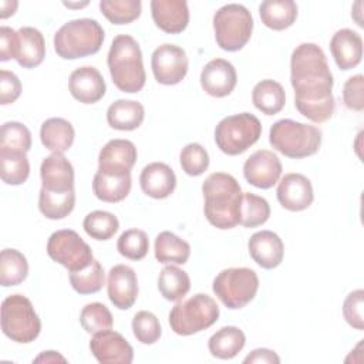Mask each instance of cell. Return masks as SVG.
Wrapping results in <instances>:
<instances>
[{"label": "cell", "mask_w": 364, "mask_h": 364, "mask_svg": "<svg viewBox=\"0 0 364 364\" xmlns=\"http://www.w3.org/2000/svg\"><path fill=\"white\" fill-rule=\"evenodd\" d=\"M186 51L176 44H161L151 55V68L155 80L162 85L179 84L188 73Z\"/></svg>", "instance_id": "7c38bea8"}, {"label": "cell", "mask_w": 364, "mask_h": 364, "mask_svg": "<svg viewBox=\"0 0 364 364\" xmlns=\"http://www.w3.org/2000/svg\"><path fill=\"white\" fill-rule=\"evenodd\" d=\"M136 148L128 139H111L98 154V171L107 173H128L136 162Z\"/></svg>", "instance_id": "d6986e66"}, {"label": "cell", "mask_w": 364, "mask_h": 364, "mask_svg": "<svg viewBox=\"0 0 364 364\" xmlns=\"http://www.w3.org/2000/svg\"><path fill=\"white\" fill-rule=\"evenodd\" d=\"M364 77L355 74L350 77L343 85V102L351 111L364 109Z\"/></svg>", "instance_id": "7dc6e473"}, {"label": "cell", "mask_w": 364, "mask_h": 364, "mask_svg": "<svg viewBox=\"0 0 364 364\" xmlns=\"http://www.w3.org/2000/svg\"><path fill=\"white\" fill-rule=\"evenodd\" d=\"M100 10L112 24H129L141 16L142 3L139 0H101Z\"/></svg>", "instance_id": "74e56055"}, {"label": "cell", "mask_w": 364, "mask_h": 364, "mask_svg": "<svg viewBox=\"0 0 364 364\" xmlns=\"http://www.w3.org/2000/svg\"><path fill=\"white\" fill-rule=\"evenodd\" d=\"M82 228L90 237L95 240H108L118 232L119 222L111 212L92 210L84 218Z\"/></svg>", "instance_id": "f35d334b"}, {"label": "cell", "mask_w": 364, "mask_h": 364, "mask_svg": "<svg viewBox=\"0 0 364 364\" xmlns=\"http://www.w3.org/2000/svg\"><path fill=\"white\" fill-rule=\"evenodd\" d=\"M179 164L186 175L199 176L209 166V154L200 144L191 142L182 148L179 154Z\"/></svg>", "instance_id": "f6af8a7d"}, {"label": "cell", "mask_w": 364, "mask_h": 364, "mask_svg": "<svg viewBox=\"0 0 364 364\" xmlns=\"http://www.w3.org/2000/svg\"><path fill=\"white\" fill-rule=\"evenodd\" d=\"M262 135V124L250 112H240L222 118L215 128L218 148L230 156L240 155L255 145Z\"/></svg>", "instance_id": "9c48e42d"}, {"label": "cell", "mask_w": 364, "mask_h": 364, "mask_svg": "<svg viewBox=\"0 0 364 364\" xmlns=\"http://www.w3.org/2000/svg\"><path fill=\"white\" fill-rule=\"evenodd\" d=\"M34 363H58V361H61V363H67V360L58 353V351H43L38 357H36L34 360H33Z\"/></svg>", "instance_id": "816d5d0a"}, {"label": "cell", "mask_w": 364, "mask_h": 364, "mask_svg": "<svg viewBox=\"0 0 364 364\" xmlns=\"http://www.w3.org/2000/svg\"><path fill=\"white\" fill-rule=\"evenodd\" d=\"M0 175L7 185H21L30 175V164L26 152L0 149Z\"/></svg>", "instance_id": "d590c367"}, {"label": "cell", "mask_w": 364, "mask_h": 364, "mask_svg": "<svg viewBox=\"0 0 364 364\" xmlns=\"http://www.w3.org/2000/svg\"><path fill=\"white\" fill-rule=\"evenodd\" d=\"M75 131L70 121L53 117L46 119L40 128V139L46 149L53 154H64L74 142Z\"/></svg>", "instance_id": "484cf974"}, {"label": "cell", "mask_w": 364, "mask_h": 364, "mask_svg": "<svg viewBox=\"0 0 364 364\" xmlns=\"http://www.w3.org/2000/svg\"><path fill=\"white\" fill-rule=\"evenodd\" d=\"M213 31L216 43L222 50L239 51L252 37V13L243 4H225L213 14Z\"/></svg>", "instance_id": "52a82bcc"}, {"label": "cell", "mask_w": 364, "mask_h": 364, "mask_svg": "<svg viewBox=\"0 0 364 364\" xmlns=\"http://www.w3.org/2000/svg\"><path fill=\"white\" fill-rule=\"evenodd\" d=\"M75 205V192H53L41 186L38 195V209L40 212L51 220L64 219L68 216Z\"/></svg>", "instance_id": "836d02e7"}, {"label": "cell", "mask_w": 364, "mask_h": 364, "mask_svg": "<svg viewBox=\"0 0 364 364\" xmlns=\"http://www.w3.org/2000/svg\"><path fill=\"white\" fill-rule=\"evenodd\" d=\"M1 330L6 337L20 344H28L38 337L41 320L30 299L17 293L3 300Z\"/></svg>", "instance_id": "ba28073f"}, {"label": "cell", "mask_w": 364, "mask_h": 364, "mask_svg": "<svg viewBox=\"0 0 364 364\" xmlns=\"http://www.w3.org/2000/svg\"><path fill=\"white\" fill-rule=\"evenodd\" d=\"M90 350L102 364H129L134 360V348L122 334L111 328L92 334Z\"/></svg>", "instance_id": "5bb4252c"}, {"label": "cell", "mask_w": 364, "mask_h": 364, "mask_svg": "<svg viewBox=\"0 0 364 364\" xmlns=\"http://www.w3.org/2000/svg\"><path fill=\"white\" fill-rule=\"evenodd\" d=\"M259 14L267 28L282 31L294 24L297 4L293 0H266L260 3Z\"/></svg>", "instance_id": "f1b7e54d"}, {"label": "cell", "mask_w": 364, "mask_h": 364, "mask_svg": "<svg viewBox=\"0 0 364 364\" xmlns=\"http://www.w3.org/2000/svg\"><path fill=\"white\" fill-rule=\"evenodd\" d=\"M282 171L283 168L279 156L269 149L253 152L243 164L245 179L259 189L274 186L280 179Z\"/></svg>", "instance_id": "4fadbf2b"}, {"label": "cell", "mask_w": 364, "mask_h": 364, "mask_svg": "<svg viewBox=\"0 0 364 364\" xmlns=\"http://www.w3.org/2000/svg\"><path fill=\"white\" fill-rule=\"evenodd\" d=\"M253 105L266 115L280 112L286 104V92L280 82L274 80L259 81L252 91Z\"/></svg>", "instance_id": "1f68e13d"}, {"label": "cell", "mask_w": 364, "mask_h": 364, "mask_svg": "<svg viewBox=\"0 0 364 364\" xmlns=\"http://www.w3.org/2000/svg\"><path fill=\"white\" fill-rule=\"evenodd\" d=\"M43 188L53 192L74 189V168L64 154H51L43 159L40 166Z\"/></svg>", "instance_id": "603a6c76"}, {"label": "cell", "mask_w": 364, "mask_h": 364, "mask_svg": "<svg viewBox=\"0 0 364 364\" xmlns=\"http://www.w3.org/2000/svg\"><path fill=\"white\" fill-rule=\"evenodd\" d=\"M21 94V82L18 77L9 71L1 70L0 71V104L9 105L13 104Z\"/></svg>", "instance_id": "c3c4849f"}, {"label": "cell", "mask_w": 364, "mask_h": 364, "mask_svg": "<svg viewBox=\"0 0 364 364\" xmlns=\"http://www.w3.org/2000/svg\"><path fill=\"white\" fill-rule=\"evenodd\" d=\"M269 142L287 158L301 159L314 155L321 145V131L316 125L294 119H279L269 131Z\"/></svg>", "instance_id": "5b68a950"}, {"label": "cell", "mask_w": 364, "mask_h": 364, "mask_svg": "<svg viewBox=\"0 0 364 364\" xmlns=\"http://www.w3.org/2000/svg\"><path fill=\"white\" fill-rule=\"evenodd\" d=\"M276 196L279 203L290 212L304 210L314 200V192L310 179L296 172L286 173L279 181Z\"/></svg>", "instance_id": "9a60e30c"}, {"label": "cell", "mask_w": 364, "mask_h": 364, "mask_svg": "<svg viewBox=\"0 0 364 364\" xmlns=\"http://www.w3.org/2000/svg\"><path fill=\"white\" fill-rule=\"evenodd\" d=\"M203 213L218 229H232L240 223L243 192L239 182L226 172H213L202 183Z\"/></svg>", "instance_id": "7a4b0ae2"}, {"label": "cell", "mask_w": 364, "mask_h": 364, "mask_svg": "<svg viewBox=\"0 0 364 364\" xmlns=\"http://www.w3.org/2000/svg\"><path fill=\"white\" fill-rule=\"evenodd\" d=\"M31 148L30 129L17 121H9L1 125L0 131V149L28 152Z\"/></svg>", "instance_id": "60d3db41"}, {"label": "cell", "mask_w": 364, "mask_h": 364, "mask_svg": "<svg viewBox=\"0 0 364 364\" xmlns=\"http://www.w3.org/2000/svg\"><path fill=\"white\" fill-rule=\"evenodd\" d=\"M104 28L94 18H75L64 23L54 34L53 43L58 57L77 60L100 51L104 43Z\"/></svg>", "instance_id": "277c9868"}, {"label": "cell", "mask_w": 364, "mask_h": 364, "mask_svg": "<svg viewBox=\"0 0 364 364\" xmlns=\"http://www.w3.org/2000/svg\"><path fill=\"white\" fill-rule=\"evenodd\" d=\"M18 48L16 61L23 68H34L40 65L46 57V41L40 30L26 26L17 30Z\"/></svg>", "instance_id": "d4e9b609"}, {"label": "cell", "mask_w": 364, "mask_h": 364, "mask_svg": "<svg viewBox=\"0 0 364 364\" xmlns=\"http://www.w3.org/2000/svg\"><path fill=\"white\" fill-rule=\"evenodd\" d=\"M47 255L70 273L87 267L94 260L90 245L73 229L51 233L47 242Z\"/></svg>", "instance_id": "8fae6325"}, {"label": "cell", "mask_w": 364, "mask_h": 364, "mask_svg": "<svg viewBox=\"0 0 364 364\" xmlns=\"http://www.w3.org/2000/svg\"><path fill=\"white\" fill-rule=\"evenodd\" d=\"M270 218L269 202L255 193L245 192L240 208V223L245 228H256L267 222Z\"/></svg>", "instance_id": "ab89813d"}, {"label": "cell", "mask_w": 364, "mask_h": 364, "mask_svg": "<svg viewBox=\"0 0 364 364\" xmlns=\"http://www.w3.org/2000/svg\"><path fill=\"white\" fill-rule=\"evenodd\" d=\"M155 259L164 264H185L191 256V245L169 230L161 232L154 245Z\"/></svg>", "instance_id": "4dcf8cb0"}, {"label": "cell", "mask_w": 364, "mask_h": 364, "mask_svg": "<svg viewBox=\"0 0 364 364\" xmlns=\"http://www.w3.org/2000/svg\"><path fill=\"white\" fill-rule=\"evenodd\" d=\"M131 326H132V333L135 338L145 346L155 344L162 334V328L158 317L154 313L146 310L138 311L134 316Z\"/></svg>", "instance_id": "ee69618b"}, {"label": "cell", "mask_w": 364, "mask_h": 364, "mask_svg": "<svg viewBox=\"0 0 364 364\" xmlns=\"http://www.w3.org/2000/svg\"><path fill=\"white\" fill-rule=\"evenodd\" d=\"M212 289L228 309L237 310L255 299L259 290V277L253 269L229 267L218 273Z\"/></svg>", "instance_id": "30bf717a"}, {"label": "cell", "mask_w": 364, "mask_h": 364, "mask_svg": "<svg viewBox=\"0 0 364 364\" xmlns=\"http://www.w3.org/2000/svg\"><path fill=\"white\" fill-rule=\"evenodd\" d=\"M158 290L165 300L179 301L191 290L189 274L175 264H168L159 272Z\"/></svg>", "instance_id": "d6a6232c"}, {"label": "cell", "mask_w": 364, "mask_h": 364, "mask_svg": "<svg viewBox=\"0 0 364 364\" xmlns=\"http://www.w3.org/2000/svg\"><path fill=\"white\" fill-rule=\"evenodd\" d=\"M117 249L121 256L129 260H141L148 255L149 250L148 235L136 228L128 229L118 237Z\"/></svg>", "instance_id": "7bdbcfd3"}, {"label": "cell", "mask_w": 364, "mask_h": 364, "mask_svg": "<svg viewBox=\"0 0 364 364\" xmlns=\"http://www.w3.org/2000/svg\"><path fill=\"white\" fill-rule=\"evenodd\" d=\"M68 90L77 101L82 104H95L105 95L107 85L104 77L95 67L82 65L71 73Z\"/></svg>", "instance_id": "ac0fdd59"}, {"label": "cell", "mask_w": 364, "mask_h": 364, "mask_svg": "<svg viewBox=\"0 0 364 364\" xmlns=\"http://www.w3.org/2000/svg\"><path fill=\"white\" fill-rule=\"evenodd\" d=\"M18 3L16 0H3L0 3V17L7 18L9 16H13L17 10Z\"/></svg>", "instance_id": "f5cc1de1"}, {"label": "cell", "mask_w": 364, "mask_h": 364, "mask_svg": "<svg viewBox=\"0 0 364 364\" xmlns=\"http://www.w3.org/2000/svg\"><path fill=\"white\" fill-rule=\"evenodd\" d=\"M131 191V172L128 173H107L100 172L94 175L92 192L94 195L108 203L124 200Z\"/></svg>", "instance_id": "4316f807"}, {"label": "cell", "mask_w": 364, "mask_h": 364, "mask_svg": "<svg viewBox=\"0 0 364 364\" xmlns=\"http://www.w3.org/2000/svg\"><path fill=\"white\" fill-rule=\"evenodd\" d=\"M330 51L340 70H351L361 63L363 38L351 28L337 30L330 40Z\"/></svg>", "instance_id": "7402d4cb"}, {"label": "cell", "mask_w": 364, "mask_h": 364, "mask_svg": "<svg viewBox=\"0 0 364 364\" xmlns=\"http://www.w3.org/2000/svg\"><path fill=\"white\" fill-rule=\"evenodd\" d=\"M290 82L297 111L311 122L328 121L336 109L333 74L320 46L299 44L290 57Z\"/></svg>", "instance_id": "6da1fadb"}, {"label": "cell", "mask_w": 364, "mask_h": 364, "mask_svg": "<svg viewBox=\"0 0 364 364\" xmlns=\"http://www.w3.org/2000/svg\"><path fill=\"white\" fill-rule=\"evenodd\" d=\"M18 48V36L11 27L1 26L0 27V61H9L11 58L16 60Z\"/></svg>", "instance_id": "681fc988"}, {"label": "cell", "mask_w": 364, "mask_h": 364, "mask_svg": "<svg viewBox=\"0 0 364 364\" xmlns=\"http://www.w3.org/2000/svg\"><path fill=\"white\" fill-rule=\"evenodd\" d=\"M139 185L142 192L154 199H165L176 188V176L172 168L164 162H151L141 171Z\"/></svg>", "instance_id": "cb8c5ba5"}, {"label": "cell", "mask_w": 364, "mask_h": 364, "mask_svg": "<svg viewBox=\"0 0 364 364\" xmlns=\"http://www.w3.org/2000/svg\"><path fill=\"white\" fill-rule=\"evenodd\" d=\"M80 324L87 333L95 334V333L112 328L114 320L109 309L105 304L100 301H94L82 307L80 313Z\"/></svg>", "instance_id": "b9f144b4"}, {"label": "cell", "mask_w": 364, "mask_h": 364, "mask_svg": "<svg viewBox=\"0 0 364 364\" xmlns=\"http://www.w3.org/2000/svg\"><path fill=\"white\" fill-rule=\"evenodd\" d=\"M28 263L17 249H3L0 255V284L3 287L17 286L26 280Z\"/></svg>", "instance_id": "e575fe53"}, {"label": "cell", "mask_w": 364, "mask_h": 364, "mask_svg": "<svg viewBox=\"0 0 364 364\" xmlns=\"http://www.w3.org/2000/svg\"><path fill=\"white\" fill-rule=\"evenodd\" d=\"M71 287L80 294L98 293L105 283V273L101 263L94 259L87 267L70 273Z\"/></svg>", "instance_id": "8d00e7d4"}, {"label": "cell", "mask_w": 364, "mask_h": 364, "mask_svg": "<svg viewBox=\"0 0 364 364\" xmlns=\"http://www.w3.org/2000/svg\"><path fill=\"white\" fill-rule=\"evenodd\" d=\"M237 82L235 65L225 58H213L200 71V85L206 94L223 98L232 94Z\"/></svg>", "instance_id": "e0dca14e"}, {"label": "cell", "mask_w": 364, "mask_h": 364, "mask_svg": "<svg viewBox=\"0 0 364 364\" xmlns=\"http://www.w3.org/2000/svg\"><path fill=\"white\" fill-rule=\"evenodd\" d=\"M246 344L245 333L236 326H225L213 333L208 341L209 353L220 360L236 357Z\"/></svg>", "instance_id": "f546056e"}, {"label": "cell", "mask_w": 364, "mask_h": 364, "mask_svg": "<svg viewBox=\"0 0 364 364\" xmlns=\"http://www.w3.org/2000/svg\"><path fill=\"white\" fill-rule=\"evenodd\" d=\"M343 316L348 326L355 330L364 328V290L357 289L347 294L343 303Z\"/></svg>", "instance_id": "bcb514c9"}, {"label": "cell", "mask_w": 364, "mask_h": 364, "mask_svg": "<svg viewBox=\"0 0 364 364\" xmlns=\"http://www.w3.org/2000/svg\"><path fill=\"white\" fill-rule=\"evenodd\" d=\"M107 64L111 80L119 91L135 94L144 88L146 74L142 51L134 37L128 34L114 37L107 55Z\"/></svg>", "instance_id": "3957f363"}, {"label": "cell", "mask_w": 364, "mask_h": 364, "mask_svg": "<svg viewBox=\"0 0 364 364\" xmlns=\"http://www.w3.org/2000/svg\"><path fill=\"white\" fill-rule=\"evenodd\" d=\"M107 294L117 309H131L138 297V277L135 270L127 264L111 267L107 279Z\"/></svg>", "instance_id": "2e32d148"}, {"label": "cell", "mask_w": 364, "mask_h": 364, "mask_svg": "<svg viewBox=\"0 0 364 364\" xmlns=\"http://www.w3.org/2000/svg\"><path fill=\"white\" fill-rule=\"evenodd\" d=\"M145 118V108L134 100H117L107 109V122L118 131H134L141 127Z\"/></svg>", "instance_id": "83f0119b"}, {"label": "cell", "mask_w": 364, "mask_h": 364, "mask_svg": "<svg viewBox=\"0 0 364 364\" xmlns=\"http://www.w3.org/2000/svg\"><path fill=\"white\" fill-rule=\"evenodd\" d=\"M220 310L215 299L205 293H196L182 299L169 311V326L179 336H192L213 326Z\"/></svg>", "instance_id": "8992f818"}, {"label": "cell", "mask_w": 364, "mask_h": 364, "mask_svg": "<svg viewBox=\"0 0 364 364\" xmlns=\"http://www.w3.org/2000/svg\"><path fill=\"white\" fill-rule=\"evenodd\" d=\"M151 14L155 26L168 34L182 33L189 23V9L185 0H152Z\"/></svg>", "instance_id": "44dd1931"}, {"label": "cell", "mask_w": 364, "mask_h": 364, "mask_svg": "<svg viewBox=\"0 0 364 364\" xmlns=\"http://www.w3.org/2000/svg\"><path fill=\"white\" fill-rule=\"evenodd\" d=\"M88 4V1H84V3H64L65 7H73V9H81V7H85Z\"/></svg>", "instance_id": "db71d44e"}, {"label": "cell", "mask_w": 364, "mask_h": 364, "mask_svg": "<svg viewBox=\"0 0 364 364\" xmlns=\"http://www.w3.org/2000/svg\"><path fill=\"white\" fill-rule=\"evenodd\" d=\"M245 364L247 363H263V364H279L280 363V357L269 348H256L253 351H250V354H247L243 360Z\"/></svg>", "instance_id": "f907efd6"}, {"label": "cell", "mask_w": 364, "mask_h": 364, "mask_svg": "<svg viewBox=\"0 0 364 364\" xmlns=\"http://www.w3.org/2000/svg\"><path fill=\"white\" fill-rule=\"evenodd\" d=\"M247 250L253 262L267 270L277 267L284 256L283 240L272 230L253 233L247 242Z\"/></svg>", "instance_id": "ffe728a7"}]
</instances>
